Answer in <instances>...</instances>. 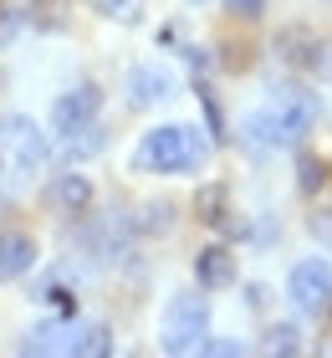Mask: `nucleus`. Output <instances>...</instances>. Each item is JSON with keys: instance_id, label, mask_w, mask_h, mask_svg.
I'll return each mask as SVG.
<instances>
[{"instance_id": "17", "label": "nucleus", "mask_w": 332, "mask_h": 358, "mask_svg": "<svg viewBox=\"0 0 332 358\" xmlns=\"http://www.w3.org/2000/svg\"><path fill=\"white\" fill-rule=\"evenodd\" d=\"M225 6L236 10V15H245V21H251V15H261V6H266V0H225Z\"/></svg>"}, {"instance_id": "16", "label": "nucleus", "mask_w": 332, "mask_h": 358, "mask_svg": "<svg viewBox=\"0 0 332 358\" xmlns=\"http://www.w3.org/2000/svg\"><path fill=\"white\" fill-rule=\"evenodd\" d=\"M322 174H327V169H322V159H312V154H307V159H302V189L312 194V189L322 185Z\"/></svg>"}, {"instance_id": "12", "label": "nucleus", "mask_w": 332, "mask_h": 358, "mask_svg": "<svg viewBox=\"0 0 332 358\" xmlns=\"http://www.w3.org/2000/svg\"><path fill=\"white\" fill-rule=\"evenodd\" d=\"M113 348V333L103 328V322H87V328H72V343H66V353H82V358H97Z\"/></svg>"}, {"instance_id": "1", "label": "nucleus", "mask_w": 332, "mask_h": 358, "mask_svg": "<svg viewBox=\"0 0 332 358\" xmlns=\"http://www.w3.org/2000/svg\"><path fill=\"white\" fill-rule=\"evenodd\" d=\"M312 123H317V97L302 92V87H281V92H271L266 108H256L245 118V134L256 143L281 149V143H296L302 134H312Z\"/></svg>"}, {"instance_id": "3", "label": "nucleus", "mask_w": 332, "mask_h": 358, "mask_svg": "<svg viewBox=\"0 0 332 358\" xmlns=\"http://www.w3.org/2000/svg\"><path fill=\"white\" fill-rule=\"evenodd\" d=\"M210 328V302L199 292H179L164 307V353H199Z\"/></svg>"}, {"instance_id": "15", "label": "nucleus", "mask_w": 332, "mask_h": 358, "mask_svg": "<svg viewBox=\"0 0 332 358\" xmlns=\"http://www.w3.org/2000/svg\"><path fill=\"white\" fill-rule=\"evenodd\" d=\"M266 353H302V333H296L291 322H276V328L266 333Z\"/></svg>"}, {"instance_id": "10", "label": "nucleus", "mask_w": 332, "mask_h": 358, "mask_svg": "<svg viewBox=\"0 0 332 358\" xmlns=\"http://www.w3.org/2000/svg\"><path fill=\"white\" fill-rule=\"evenodd\" d=\"M36 266V241L31 236H0V282H15Z\"/></svg>"}, {"instance_id": "14", "label": "nucleus", "mask_w": 332, "mask_h": 358, "mask_svg": "<svg viewBox=\"0 0 332 358\" xmlns=\"http://www.w3.org/2000/svg\"><path fill=\"white\" fill-rule=\"evenodd\" d=\"M194 210H199V220L220 225V220H225V185H210V189H199V200H194Z\"/></svg>"}, {"instance_id": "13", "label": "nucleus", "mask_w": 332, "mask_h": 358, "mask_svg": "<svg viewBox=\"0 0 332 358\" xmlns=\"http://www.w3.org/2000/svg\"><path fill=\"white\" fill-rule=\"evenodd\" d=\"M87 6L97 15H108V21H118V26H133L143 15V0H87Z\"/></svg>"}, {"instance_id": "8", "label": "nucleus", "mask_w": 332, "mask_h": 358, "mask_svg": "<svg viewBox=\"0 0 332 358\" xmlns=\"http://www.w3.org/2000/svg\"><path fill=\"white\" fill-rule=\"evenodd\" d=\"M169 92H174V77L164 72V67H154V62H143V67L128 72V97H133L138 108H154V103H164Z\"/></svg>"}, {"instance_id": "5", "label": "nucleus", "mask_w": 332, "mask_h": 358, "mask_svg": "<svg viewBox=\"0 0 332 358\" xmlns=\"http://www.w3.org/2000/svg\"><path fill=\"white\" fill-rule=\"evenodd\" d=\"M97 113H103V92H97L92 83H82V87L62 92L52 103V134L57 138H82V134H92Z\"/></svg>"}, {"instance_id": "6", "label": "nucleus", "mask_w": 332, "mask_h": 358, "mask_svg": "<svg viewBox=\"0 0 332 358\" xmlns=\"http://www.w3.org/2000/svg\"><path fill=\"white\" fill-rule=\"evenodd\" d=\"M287 292H291V302L302 307V313H322V307H332V262H322V256L296 262L291 276H287Z\"/></svg>"}, {"instance_id": "18", "label": "nucleus", "mask_w": 332, "mask_h": 358, "mask_svg": "<svg viewBox=\"0 0 332 358\" xmlns=\"http://www.w3.org/2000/svg\"><path fill=\"white\" fill-rule=\"evenodd\" d=\"M194 6H199V0H194Z\"/></svg>"}, {"instance_id": "4", "label": "nucleus", "mask_w": 332, "mask_h": 358, "mask_svg": "<svg viewBox=\"0 0 332 358\" xmlns=\"http://www.w3.org/2000/svg\"><path fill=\"white\" fill-rule=\"evenodd\" d=\"M0 164H6L10 174H36L46 164V134L36 118H10L6 128H0Z\"/></svg>"}, {"instance_id": "2", "label": "nucleus", "mask_w": 332, "mask_h": 358, "mask_svg": "<svg viewBox=\"0 0 332 358\" xmlns=\"http://www.w3.org/2000/svg\"><path fill=\"white\" fill-rule=\"evenodd\" d=\"M205 138L189 123H164L154 134H143V143L133 149V169L143 174H189L205 164Z\"/></svg>"}, {"instance_id": "9", "label": "nucleus", "mask_w": 332, "mask_h": 358, "mask_svg": "<svg viewBox=\"0 0 332 358\" xmlns=\"http://www.w3.org/2000/svg\"><path fill=\"white\" fill-rule=\"evenodd\" d=\"M194 276H199V287H230L236 282V256H230L225 246H205L199 251V262H194Z\"/></svg>"}, {"instance_id": "7", "label": "nucleus", "mask_w": 332, "mask_h": 358, "mask_svg": "<svg viewBox=\"0 0 332 358\" xmlns=\"http://www.w3.org/2000/svg\"><path fill=\"white\" fill-rule=\"evenodd\" d=\"M46 200H52V210H62V215H87L92 210V179L87 174H62V179H52Z\"/></svg>"}, {"instance_id": "11", "label": "nucleus", "mask_w": 332, "mask_h": 358, "mask_svg": "<svg viewBox=\"0 0 332 358\" xmlns=\"http://www.w3.org/2000/svg\"><path fill=\"white\" fill-rule=\"evenodd\" d=\"M66 343H72V328L66 322H46V328H31L21 338V353H66Z\"/></svg>"}]
</instances>
